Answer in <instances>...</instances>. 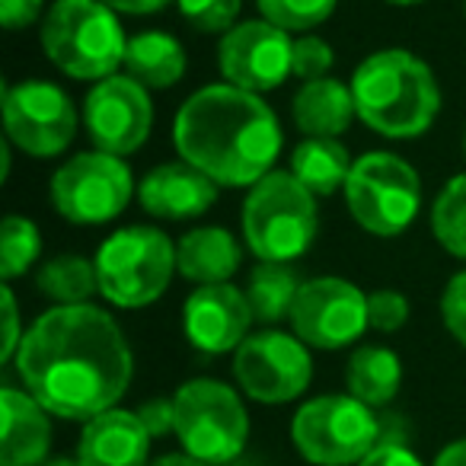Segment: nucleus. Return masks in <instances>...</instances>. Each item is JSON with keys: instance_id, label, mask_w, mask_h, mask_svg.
I'll list each match as a JSON object with an SVG mask.
<instances>
[{"instance_id": "f257e3e1", "label": "nucleus", "mask_w": 466, "mask_h": 466, "mask_svg": "<svg viewBox=\"0 0 466 466\" xmlns=\"http://www.w3.org/2000/svg\"><path fill=\"white\" fill-rule=\"evenodd\" d=\"M23 390L52 415L90 421L118 406L135 377V355L106 310L55 307L26 329L14 358Z\"/></svg>"}, {"instance_id": "f03ea898", "label": "nucleus", "mask_w": 466, "mask_h": 466, "mask_svg": "<svg viewBox=\"0 0 466 466\" xmlns=\"http://www.w3.org/2000/svg\"><path fill=\"white\" fill-rule=\"evenodd\" d=\"M173 144L179 157L218 186L253 188L272 173L281 150V125L259 93L211 84L176 112Z\"/></svg>"}, {"instance_id": "7ed1b4c3", "label": "nucleus", "mask_w": 466, "mask_h": 466, "mask_svg": "<svg viewBox=\"0 0 466 466\" xmlns=\"http://www.w3.org/2000/svg\"><path fill=\"white\" fill-rule=\"evenodd\" d=\"M358 118L393 141L425 135L441 109V90L431 67L402 48H387L358 65L351 77Z\"/></svg>"}, {"instance_id": "20e7f679", "label": "nucleus", "mask_w": 466, "mask_h": 466, "mask_svg": "<svg viewBox=\"0 0 466 466\" xmlns=\"http://www.w3.org/2000/svg\"><path fill=\"white\" fill-rule=\"evenodd\" d=\"M42 48L74 80H106L125 65L122 23L99 0H55L42 20Z\"/></svg>"}, {"instance_id": "39448f33", "label": "nucleus", "mask_w": 466, "mask_h": 466, "mask_svg": "<svg viewBox=\"0 0 466 466\" xmlns=\"http://www.w3.org/2000/svg\"><path fill=\"white\" fill-rule=\"evenodd\" d=\"M319 211L313 192L294 173L272 169L243 201V237L262 262H291L317 240Z\"/></svg>"}, {"instance_id": "423d86ee", "label": "nucleus", "mask_w": 466, "mask_h": 466, "mask_svg": "<svg viewBox=\"0 0 466 466\" xmlns=\"http://www.w3.org/2000/svg\"><path fill=\"white\" fill-rule=\"evenodd\" d=\"M176 438L208 466H233L249 444V412L240 393L214 377L186 380L173 393Z\"/></svg>"}, {"instance_id": "0eeeda50", "label": "nucleus", "mask_w": 466, "mask_h": 466, "mask_svg": "<svg viewBox=\"0 0 466 466\" xmlns=\"http://www.w3.org/2000/svg\"><path fill=\"white\" fill-rule=\"evenodd\" d=\"M99 294L122 310H141L169 288L176 272V247L157 227H122L96 253Z\"/></svg>"}, {"instance_id": "6e6552de", "label": "nucleus", "mask_w": 466, "mask_h": 466, "mask_svg": "<svg viewBox=\"0 0 466 466\" xmlns=\"http://www.w3.org/2000/svg\"><path fill=\"white\" fill-rule=\"evenodd\" d=\"M291 444L313 466H358L380 444V419L351 393L313 396L294 412Z\"/></svg>"}, {"instance_id": "1a4fd4ad", "label": "nucleus", "mask_w": 466, "mask_h": 466, "mask_svg": "<svg viewBox=\"0 0 466 466\" xmlns=\"http://www.w3.org/2000/svg\"><path fill=\"white\" fill-rule=\"evenodd\" d=\"M349 214L374 237H400L421 205V179L402 157L374 150L355 160L345 182Z\"/></svg>"}, {"instance_id": "9d476101", "label": "nucleus", "mask_w": 466, "mask_h": 466, "mask_svg": "<svg viewBox=\"0 0 466 466\" xmlns=\"http://www.w3.org/2000/svg\"><path fill=\"white\" fill-rule=\"evenodd\" d=\"M135 179L122 157L86 150L65 163L52 179V201L71 224H106L128 208Z\"/></svg>"}, {"instance_id": "9b49d317", "label": "nucleus", "mask_w": 466, "mask_h": 466, "mask_svg": "<svg viewBox=\"0 0 466 466\" xmlns=\"http://www.w3.org/2000/svg\"><path fill=\"white\" fill-rule=\"evenodd\" d=\"M233 377L262 406L294 402L313 380V358L298 336L279 329L253 332L233 355Z\"/></svg>"}, {"instance_id": "f8f14e48", "label": "nucleus", "mask_w": 466, "mask_h": 466, "mask_svg": "<svg viewBox=\"0 0 466 466\" xmlns=\"http://www.w3.org/2000/svg\"><path fill=\"white\" fill-rule=\"evenodd\" d=\"M4 125L7 137L29 157H58L77 135V109L61 86L46 80L4 86Z\"/></svg>"}, {"instance_id": "ddd939ff", "label": "nucleus", "mask_w": 466, "mask_h": 466, "mask_svg": "<svg viewBox=\"0 0 466 466\" xmlns=\"http://www.w3.org/2000/svg\"><path fill=\"white\" fill-rule=\"evenodd\" d=\"M288 319L307 349H349L368 329V294L332 275L313 279L300 285Z\"/></svg>"}, {"instance_id": "4468645a", "label": "nucleus", "mask_w": 466, "mask_h": 466, "mask_svg": "<svg viewBox=\"0 0 466 466\" xmlns=\"http://www.w3.org/2000/svg\"><path fill=\"white\" fill-rule=\"evenodd\" d=\"M84 125L93 147L103 154H135L154 128V103L147 86L128 74H112L99 80L84 103Z\"/></svg>"}, {"instance_id": "2eb2a0df", "label": "nucleus", "mask_w": 466, "mask_h": 466, "mask_svg": "<svg viewBox=\"0 0 466 466\" xmlns=\"http://www.w3.org/2000/svg\"><path fill=\"white\" fill-rule=\"evenodd\" d=\"M291 61V35L266 20L237 23L230 33H224L218 48V65L227 84L249 93H266L285 84L294 74Z\"/></svg>"}, {"instance_id": "dca6fc26", "label": "nucleus", "mask_w": 466, "mask_h": 466, "mask_svg": "<svg viewBox=\"0 0 466 466\" xmlns=\"http://www.w3.org/2000/svg\"><path fill=\"white\" fill-rule=\"evenodd\" d=\"M253 307L247 300V291L224 285H201L188 294L182 307V326L186 339L205 355H227L237 351L249 339L253 326Z\"/></svg>"}, {"instance_id": "f3484780", "label": "nucleus", "mask_w": 466, "mask_h": 466, "mask_svg": "<svg viewBox=\"0 0 466 466\" xmlns=\"http://www.w3.org/2000/svg\"><path fill=\"white\" fill-rule=\"evenodd\" d=\"M218 182L205 176L198 167L179 160V163H163V167L150 169L141 179L137 198L141 208L154 218L163 220H192L201 218L208 208L218 201Z\"/></svg>"}, {"instance_id": "a211bd4d", "label": "nucleus", "mask_w": 466, "mask_h": 466, "mask_svg": "<svg viewBox=\"0 0 466 466\" xmlns=\"http://www.w3.org/2000/svg\"><path fill=\"white\" fill-rule=\"evenodd\" d=\"M26 390H0V466H46L52 451V421Z\"/></svg>"}, {"instance_id": "6ab92c4d", "label": "nucleus", "mask_w": 466, "mask_h": 466, "mask_svg": "<svg viewBox=\"0 0 466 466\" xmlns=\"http://www.w3.org/2000/svg\"><path fill=\"white\" fill-rule=\"evenodd\" d=\"M150 434L137 412L109 409L84 425L77 444L80 466H150Z\"/></svg>"}, {"instance_id": "aec40b11", "label": "nucleus", "mask_w": 466, "mask_h": 466, "mask_svg": "<svg viewBox=\"0 0 466 466\" xmlns=\"http://www.w3.org/2000/svg\"><path fill=\"white\" fill-rule=\"evenodd\" d=\"M240 243L224 227H195L176 247V268L192 285H224L240 268Z\"/></svg>"}, {"instance_id": "412c9836", "label": "nucleus", "mask_w": 466, "mask_h": 466, "mask_svg": "<svg viewBox=\"0 0 466 466\" xmlns=\"http://www.w3.org/2000/svg\"><path fill=\"white\" fill-rule=\"evenodd\" d=\"M291 112L307 137H339L358 116L351 86L332 77L307 80L294 96Z\"/></svg>"}, {"instance_id": "4be33fe9", "label": "nucleus", "mask_w": 466, "mask_h": 466, "mask_svg": "<svg viewBox=\"0 0 466 466\" xmlns=\"http://www.w3.org/2000/svg\"><path fill=\"white\" fill-rule=\"evenodd\" d=\"M122 67L147 90H169L186 74V52L167 33H137L128 39Z\"/></svg>"}, {"instance_id": "5701e85b", "label": "nucleus", "mask_w": 466, "mask_h": 466, "mask_svg": "<svg viewBox=\"0 0 466 466\" xmlns=\"http://www.w3.org/2000/svg\"><path fill=\"white\" fill-rule=\"evenodd\" d=\"M345 387H349V393L355 400H361L370 409L393 402L402 387V364L396 358V351L383 349V345H361L349 358Z\"/></svg>"}, {"instance_id": "b1692460", "label": "nucleus", "mask_w": 466, "mask_h": 466, "mask_svg": "<svg viewBox=\"0 0 466 466\" xmlns=\"http://www.w3.org/2000/svg\"><path fill=\"white\" fill-rule=\"evenodd\" d=\"M351 167L355 163L339 137H304L291 154V173L313 195H332L345 188Z\"/></svg>"}, {"instance_id": "393cba45", "label": "nucleus", "mask_w": 466, "mask_h": 466, "mask_svg": "<svg viewBox=\"0 0 466 466\" xmlns=\"http://www.w3.org/2000/svg\"><path fill=\"white\" fill-rule=\"evenodd\" d=\"M298 291V275L285 262H262L247 281V300L259 323H279V319L291 317Z\"/></svg>"}, {"instance_id": "a878e982", "label": "nucleus", "mask_w": 466, "mask_h": 466, "mask_svg": "<svg viewBox=\"0 0 466 466\" xmlns=\"http://www.w3.org/2000/svg\"><path fill=\"white\" fill-rule=\"evenodd\" d=\"M35 285L58 307L90 304V298L99 291L96 262L84 259V256H55L39 268Z\"/></svg>"}, {"instance_id": "bb28decb", "label": "nucleus", "mask_w": 466, "mask_h": 466, "mask_svg": "<svg viewBox=\"0 0 466 466\" xmlns=\"http://www.w3.org/2000/svg\"><path fill=\"white\" fill-rule=\"evenodd\" d=\"M434 240L457 259H466V173L453 176L431 208Z\"/></svg>"}, {"instance_id": "cd10ccee", "label": "nucleus", "mask_w": 466, "mask_h": 466, "mask_svg": "<svg viewBox=\"0 0 466 466\" xmlns=\"http://www.w3.org/2000/svg\"><path fill=\"white\" fill-rule=\"evenodd\" d=\"M42 253V233L29 218L7 214L0 227V279L10 285L14 279L26 275V268L39 259Z\"/></svg>"}, {"instance_id": "c85d7f7f", "label": "nucleus", "mask_w": 466, "mask_h": 466, "mask_svg": "<svg viewBox=\"0 0 466 466\" xmlns=\"http://www.w3.org/2000/svg\"><path fill=\"white\" fill-rule=\"evenodd\" d=\"M266 23L285 33H307L326 23L336 10V0H256Z\"/></svg>"}, {"instance_id": "c756f323", "label": "nucleus", "mask_w": 466, "mask_h": 466, "mask_svg": "<svg viewBox=\"0 0 466 466\" xmlns=\"http://www.w3.org/2000/svg\"><path fill=\"white\" fill-rule=\"evenodd\" d=\"M243 0H179V14L198 33H230Z\"/></svg>"}, {"instance_id": "7c9ffc66", "label": "nucleus", "mask_w": 466, "mask_h": 466, "mask_svg": "<svg viewBox=\"0 0 466 466\" xmlns=\"http://www.w3.org/2000/svg\"><path fill=\"white\" fill-rule=\"evenodd\" d=\"M409 319V300L400 291L368 294V326L377 332H400Z\"/></svg>"}, {"instance_id": "2f4dec72", "label": "nucleus", "mask_w": 466, "mask_h": 466, "mask_svg": "<svg viewBox=\"0 0 466 466\" xmlns=\"http://www.w3.org/2000/svg\"><path fill=\"white\" fill-rule=\"evenodd\" d=\"M332 48L329 42H323L319 35H304V39L294 42V61L291 71L298 74L300 80H319L326 77V71L332 67Z\"/></svg>"}, {"instance_id": "473e14b6", "label": "nucleus", "mask_w": 466, "mask_h": 466, "mask_svg": "<svg viewBox=\"0 0 466 466\" xmlns=\"http://www.w3.org/2000/svg\"><path fill=\"white\" fill-rule=\"evenodd\" d=\"M441 317L453 339L466 349V272H457L444 288L441 298Z\"/></svg>"}, {"instance_id": "72a5a7b5", "label": "nucleus", "mask_w": 466, "mask_h": 466, "mask_svg": "<svg viewBox=\"0 0 466 466\" xmlns=\"http://www.w3.org/2000/svg\"><path fill=\"white\" fill-rule=\"evenodd\" d=\"M137 419H141V425L147 428L150 438H167V434H176V406H173V400H163V396H157V400L141 402V409H137Z\"/></svg>"}, {"instance_id": "f704fd0d", "label": "nucleus", "mask_w": 466, "mask_h": 466, "mask_svg": "<svg viewBox=\"0 0 466 466\" xmlns=\"http://www.w3.org/2000/svg\"><path fill=\"white\" fill-rule=\"evenodd\" d=\"M4 345H0V361L7 364L16 358V351H20V342L26 332L20 329V307H16V294L10 285H4Z\"/></svg>"}, {"instance_id": "c9c22d12", "label": "nucleus", "mask_w": 466, "mask_h": 466, "mask_svg": "<svg viewBox=\"0 0 466 466\" xmlns=\"http://www.w3.org/2000/svg\"><path fill=\"white\" fill-rule=\"evenodd\" d=\"M42 4L46 0H0V20H4V29L16 33V29L33 26L42 16Z\"/></svg>"}, {"instance_id": "e433bc0d", "label": "nucleus", "mask_w": 466, "mask_h": 466, "mask_svg": "<svg viewBox=\"0 0 466 466\" xmlns=\"http://www.w3.org/2000/svg\"><path fill=\"white\" fill-rule=\"evenodd\" d=\"M358 466H425L406 444H396V441H380L368 457Z\"/></svg>"}, {"instance_id": "4c0bfd02", "label": "nucleus", "mask_w": 466, "mask_h": 466, "mask_svg": "<svg viewBox=\"0 0 466 466\" xmlns=\"http://www.w3.org/2000/svg\"><path fill=\"white\" fill-rule=\"evenodd\" d=\"M112 14H131V16H147V14H157L169 4V0H99Z\"/></svg>"}, {"instance_id": "58836bf2", "label": "nucleus", "mask_w": 466, "mask_h": 466, "mask_svg": "<svg viewBox=\"0 0 466 466\" xmlns=\"http://www.w3.org/2000/svg\"><path fill=\"white\" fill-rule=\"evenodd\" d=\"M431 466H466V438L451 441V444L441 447V453L434 457Z\"/></svg>"}, {"instance_id": "ea45409f", "label": "nucleus", "mask_w": 466, "mask_h": 466, "mask_svg": "<svg viewBox=\"0 0 466 466\" xmlns=\"http://www.w3.org/2000/svg\"><path fill=\"white\" fill-rule=\"evenodd\" d=\"M150 466H208V463H201L198 457L182 451V453H163V457L150 460Z\"/></svg>"}, {"instance_id": "a19ab883", "label": "nucleus", "mask_w": 466, "mask_h": 466, "mask_svg": "<svg viewBox=\"0 0 466 466\" xmlns=\"http://www.w3.org/2000/svg\"><path fill=\"white\" fill-rule=\"evenodd\" d=\"M46 466H80L77 460H71V457H55V460H48Z\"/></svg>"}, {"instance_id": "79ce46f5", "label": "nucleus", "mask_w": 466, "mask_h": 466, "mask_svg": "<svg viewBox=\"0 0 466 466\" xmlns=\"http://www.w3.org/2000/svg\"><path fill=\"white\" fill-rule=\"evenodd\" d=\"M390 4H396V7H415V4H421V0H390Z\"/></svg>"}, {"instance_id": "37998d69", "label": "nucleus", "mask_w": 466, "mask_h": 466, "mask_svg": "<svg viewBox=\"0 0 466 466\" xmlns=\"http://www.w3.org/2000/svg\"><path fill=\"white\" fill-rule=\"evenodd\" d=\"M463 150H466V135H463Z\"/></svg>"}]
</instances>
